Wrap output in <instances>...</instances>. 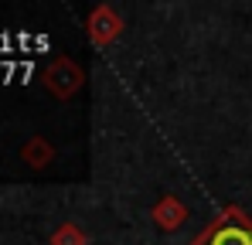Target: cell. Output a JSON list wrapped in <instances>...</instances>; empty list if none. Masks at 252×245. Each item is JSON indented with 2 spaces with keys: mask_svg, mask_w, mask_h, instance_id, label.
<instances>
[{
  "mask_svg": "<svg viewBox=\"0 0 252 245\" xmlns=\"http://www.w3.org/2000/svg\"><path fill=\"white\" fill-rule=\"evenodd\" d=\"M51 245H89V235H85L79 225H62L51 235Z\"/></svg>",
  "mask_w": 252,
  "mask_h": 245,
  "instance_id": "5b68a950",
  "label": "cell"
},
{
  "mask_svg": "<svg viewBox=\"0 0 252 245\" xmlns=\"http://www.w3.org/2000/svg\"><path fill=\"white\" fill-rule=\"evenodd\" d=\"M82 68L72 61V58H58L44 68V85L48 92H55L58 99H72L79 89H82Z\"/></svg>",
  "mask_w": 252,
  "mask_h": 245,
  "instance_id": "7a4b0ae2",
  "label": "cell"
},
{
  "mask_svg": "<svg viewBox=\"0 0 252 245\" xmlns=\"http://www.w3.org/2000/svg\"><path fill=\"white\" fill-rule=\"evenodd\" d=\"M191 245H252V218L246 208L228 204L191 239Z\"/></svg>",
  "mask_w": 252,
  "mask_h": 245,
  "instance_id": "6da1fadb",
  "label": "cell"
},
{
  "mask_svg": "<svg viewBox=\"0 0 252 245\" xmlns=\"http://www.w3.org/2000/svg\"><path fill=\"white\" fill-rule=\"evenodd\" d=\"M150 218L157 221V228H160V232H177V228L188 221V208H184V201H181L177 194H164L160 201L154 204Z\"/></svg>",
  "mask_w": 252,
  "mask_h": 245,
  "instance_id": "277c9868",
  "label": "cell"
},
{
  "mask_svg": "<svg viewBox=\"0 0 252 245\" xmlns=\"http://www.w3.org/2000/svg\"><path fill=\"white\" fill-rule=\"evenodd\" d=\"M24 157L34 163V167H44V163L51 160V147H48L44 140H34V143H31V147L24 150Z\"/></svg>",
  "mask_w": 252,
  "mask_h": 245,
  "instance_id": "8992f818",
  "label": "cell"
},
{
  "mask_svg": "<svg viewBox=\"0 0 252 245\" xmlns=\"http://www.w3.org/2000/svg\"><path fill=\"white\" fill-rule=\"evenodd\" d=\"M89 38H92V44L95 48H109L113 41L123 34V17H120V10H113L109 3H99L92 14H89Z\"/></svg>",
  "mask_w": 252,
  "mask_h": 245,
  "instance_id": "3957f363",
  "label": "cell"
}]
</instances>
